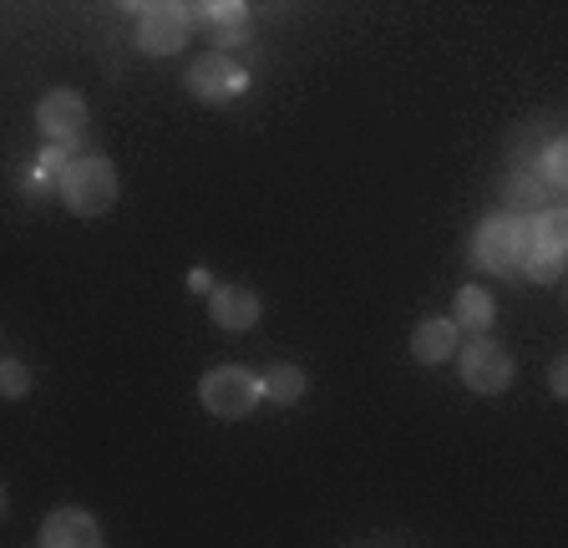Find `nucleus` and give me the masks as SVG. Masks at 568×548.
Here are the masks:
<instances>
[{"instance_id":"obj_15","label":"nucleus","mask_w":568,"mask_h":548,"mask_svg":"<svg viewBox=\"0 0 568 548\" xmlns=\"http://www.w3.org/2000/svg\"><path fill=\"white\" fill-rule=\"evenodd\" d=\"M193 16H199L203 31H229V26L248 21V6L244 0H203V6H193Z\"/></svg>"},{"instance_id":"obj_10","label":"nucleus","mask_w":568,"mask_h":548,"mask_svg":"<svg viewBox=\"0 0 568 548\" xmlns=\"http://www.w3.org/2000/svg\"><path fill=\"white\" fill-rule=\"evenodd\" d=\"M209 315H213L219 331H248V325H260L264 305H260V295H254L248 285H213Z\"/></svg>"},{"instance_id":"obj_4","label":"nucleus","mask_w":568,"mask_h":548,"mask_svg":"<svg viewBox=\"0 0 568 548\" xmlns=\"http://www.w3.org/2000/svg\"><path fill=\"white\" fill-rule=\"evenodd\" d=\"M132 16H138V51L142 57H178V51L189 47L193 26H199L193 6H183V0L132 6Z\"/></svg>"},{"instance_id":"obj_18","label":"nucleus","mask_w":568,"mask_h":548,"mask_svg":"<svg viewBox=\"0 0 568 548\" xmlns=\"http://www.w3.org/2000/svg\"><path fill=\"white\" fill-rule=\"evenodd\" d=\"M209 37H213V47H219V51H224V57H229V47H239V41H248V37H254V21H244V26H229V31H209Z\"/></svg>"},{"instance_id":"obj_3","label":"nucleus","mask_w":568,"mask_h":548,"mask_svg":"<svg viewBox=\"0 0 568 548\" xmlns=\"http://www.w3.org/2000/svg\"><path fill=\"white\" fill-rule=\"evenodd\" d=\"M199 402L219 422H244L264 402V376H254L248 366H213L199 382Z\"/></svg>"},{"instance_id":"obj_7","label":"nucleus","mask_w":568,"mask_h":548,"mask_svg":"<svg viewBox=\"0 0 568 548\" xmlns=\"http://www.w3.org/2000/svg\"><path fill=\"white\" fill-rule=\"evenodd\" d=\"M183 87L193 92V102L224 108V102H234V97L248 92V72L239 67L234 57H224V51H203L199 61H189V72H183Z\"/></svg>"},{"instance_id":"obj_16","label":"nucleus","mask_w":568,"mask_h":548,"mask_svg":"<svg viewBox=\"0 0 568 548\" xmlns=\"http://www.w3.org/2000/svg\"><path fill=\"white\" fill-rule=\"evenodd\" d=\"M538 179H544L548 189H568V138H554V143L544 148V158H538Z\"/></svg>"},{"instance_id":"obj_8","label":"nucleus","mask_w":568,"mask_h":548,"mask_svg":"<svg viewBox=\"0 0 568 548\" xmlns=\"http://www.w3.org/2000/svg\"><path fill=\"white\" fill-rule=\"evenodd\" d=\"M457 371H462V386L477 396H503L513 386V356L497 341H487V335H477V341H467V346L457 351Z\"/></svg>"},{"instance_id":"obj_2","label":"nucleus","mask_w":568,"mask_h":548,"mask_svg":"<svg viewBox=\"0 0 568 548\" xmlns=\"http://www.w3.org/2000/svg\"><path fill=\"white\" fill-rule=\"evenodd\" d=\"M473 264L497 280H523L528 274V219L487 214L473 234Z\"/></svg>"},{"instance_id":"obj_5","label":"nucleus","mask_w":568,"mask_h":548,"mask_svg":"<svg viewBox=\"0 0 568 548\" xmlns=\"http://www.w3.org/2000/svg\"><path fill=\"white\" fill-rule=\"evenodd\" d=\"M568 264V209H544L528 219V274L532 285H554Z\"/></svg>"},{"instance_id":"obj_11","label":"nucleus","mask_w":568,"mask_h":548,"mask_svg":"<svg viewBox=\"0 0 568 548\" xmlns=\"http://www.w3.org/2000/svg\"><path fill=\"white\" fill-rule=\"evenodd\" d=\"M457 351H462V325L452 321V315H426V321L416 325L412 356L422 361V366H442V361H452Z\"/></svg>"},{"instance_id":"obj_13","label":"nucleus","mask_w":568,"mask_h":548,"mask_svg":"<svg viewBox=\"0 0 568 548\" xmlns=\"http://www.w3.org/2000/svg\"><path fill=\"white\" fill-rule=\"evenodd\" d=\"M493 315H497V305H493V295H487L483 285H462V290H457L452 321H457L462 331H477V335H483L487 325H493Z\"/></svg>"},{"instance_id":"obj_14","label":"nucleus","mask_w":568,"mask_h":548,"mask_svg":"<svg viewBox=\"0 0 568 548\" xmlns=\"http://www.w3.org/2000/svg\"><path fill=\"white\" fill-rule=\"evenodd\" d=\"M305 371H300V366H284V361H280V366H270V371H264V402H274V406H295L300 402V396H305Z\"/></svg>"},{"instance_id":"obj_19","label":"nucleus","mask_w":568,"mask_h":548,"mask_svg":"<svg viewBox=\"0 0 568 548\" xmlns=\"http://www.w3.org/2000/svg\"><path fill=\"white\" fill-rule=\"evenodd\" d=\"M548 392H554L558 402H568V356H558L554 366H548Z\"/></svg>"},{"instance_id":"obj_1","label":"nucleus","mask_w":568,"mask_h":548,"mask_svg":"<svg viewBox=\"0 0 568 548\" xmlns=\"http://www.w3.org/2000/svg\"><path fill=\"white\" fill-rule=\"evenodd\" d=\"M57 193H61V203H67L77 219L112 214V203H118V193H122L118 163H112V158H102V153L77 158V163H71L67 173L57 179Z\"/></svg>"},{"instance_id":"obj_12","label":"nucleus","mask_w":568,"mask_h":548,"mask_svg":"<svg viewBox=\"0 0 568 548\" xmlns=\"http://www.w3.org/2000/svg\"><path fill=\"white\" fill-rule=\"evenodd\" d=\"M503 203H508V214L518 219H532L548 209V183L532 173V168H513L508 183H503Z\"/></svg>"},{"instance_id":"obj_17","label":"nucleus","mask_w":568,"mask_h":548,"mask_svg":"<svg viewBox=\"0 0 568 548\" xmlns=\"http://www.w3.org/2000/svg\"><path fill=\"white\" fill-rule=\"evenodd\" d=\"M26 392H31V371H26V361L6 356L0 361V396H6V402H21Z\"/></svg>"},{"instance_id":"obj_9","label":"nucleus","mask_w":568,"mask_h":548,"mask_svg":"<svg viewBox=\"0 0 568 548\" xmlns=\"http://www.w3.org/2000/svg\"><path fill=\"white\" fill-rule=\"evenodd\" d=\"M41 548H106V538L87 508H57L41 524Z\"/></svg>"},{"instance_id":"obj_6","label":"nucleus","mask_w":568,"mask_h":548,"mask_svg":"<svg viewBox=\"0 0 568 548\" xmlns=\"http://www.w3.org/2000/svg\"><path fill=\"white\" fill-rule=\"evenodd\" d=\"M87 122H92L87 97L71 92V87H57V92H47L36 102V132H41L47 148H77L87 138Z\"/></svg>"}]
</instances>
